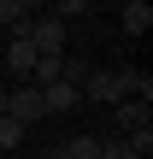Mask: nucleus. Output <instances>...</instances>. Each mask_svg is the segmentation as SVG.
Instances as JSON below:
<instances>
[{"mask_svg":"<svg viewBox=\"0 0 153 159\" xmlns=\"http://www.w3.org/2000/svg\"><path fill=\"white\" fill-rule=\"evenodd\" d=\"M6 118H12L18 130H29V124H47V106H41V94L24 83V89H6Z\"/></svg>","mask_w":153,"mask_h":159,"instance_id":"obj_1","label":"nucleus"},{"mask_svg":"<svg viewBox=\"0 0 153 159\" xmlns=\"http://www.w3.org/2000/svg\"><path fill=\"white\" fill-rule=\"evenodd\" d=\"M83 94H88L94 106H118V100H124V94H118V77H112V71H88V77H83Z\"/></svg>","mask_w":153,"mask_h":159,"instance_id":"obj_2","label":"nucleus"},{"mask_svg":"<svg viewBox=\"0 0 153 159\" xmlns=\"http://www.w3.org/2000/svg\"><path fill=\"white\" fill-rule=\"evenodd\" d=\"M41 94V106H47V118H59V112H71L77 100H83V89H71V83H53V89H35Z\"/></svg>","mask_w":153,"mask_h":159,"instance_id":"obj_3","label":"nucleus"},{"mask_svg":"<svg viewBox=\"0 0 153 159\" xmlns=\"http://www.w3.org/2000/svg\"><path fill=\"white\" fill-rule=\"evenodd\" d=\"M35 59H41V53H35L24 35H12V47H6V71H12V77H29V71H35Z\"/></svg>","mask_w":153,"mask_h":159,"instance_id":"obj_4","label":"nucleus"},{"mask_svg":"<svg viewBox=\"0 0 153 159\" xmlns=\"http://www.w3.org/2000/svg\"><path fill=\"white\" fill-rule=\"evenodd\" d=\"M53 83H65V59H35L29 89H53Z\"/></svg>","mask_w":153,"mask_h":159,"instance_id":"obj_5","label":"nucleus"},{"mask_svg":"<svg viewBox=\"0 0 153 159\" xmlns=\"http://www.w3.org/2000/svg\"><path fill=\"white\" fill-rule=\"evenodd\" d=\"M112 112H118V124H124V136H136V130H147V106H142V100H118Z\"/></svg>","mask_w":153,"mask_h":159,"instance_id":"obj_6","label":"nucleus"},{"mask_svg":"<svg viewBox=\"0 0 153 159\" xmlns=\"http://www.w3.org/2000/svg\"><path fill=\"white\" fill-rule=\"evenodd\" d=\"M24 18H35V6H29V0H0V30H18Z\"/></svg>","mask_w":153,"mask_h":159,"instance_id":"obj_7","label":"nucleus"},{"mask_svg":"<svg viewBox=\"0 0 153 159\" xmlns=\"http://www.w3.org/2000/svg\"><path fill=\"white\" fill-rule=\"evenodd\" d=\"M147 24H153V6H147V0H130V6H124V30H130V35H142Z\"/></svg>","mask_w":153,"mask_h":159,"instance_id":"obj_8","label":"nucleus"},{"mask_svg":"<svg viewBox=\"0 0 153 159\" xmlns=\"http://www.w3.org/2000/svg\"><path fill=\"white\" fill-rule=\"evenodd\" d=\"M18 148H24V130L12 118H0V153H18Z\"/></svg>","mask_w":153,"mask_h":159,"instance_id":"obj_9","label":"nucleus"},{"mask_svg":"<svg viewBox=\"0 0 153 159\" xmlns=\"http://www.w3.org/2000/svg\"><path fill=\"white\" fill-rule=\"evenodd\" d=\"M83 12H88V0H59L47 18H59V24H65V18H83Z\"/></svg>","mask_w":153,"mask_h":159,"instance_id":"obj_10","label":"nucleus"}]
</instances>
